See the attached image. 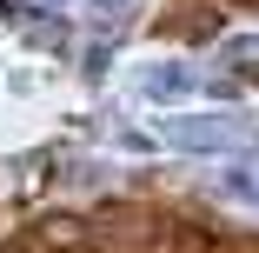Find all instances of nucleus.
<instances>
[{
    "label": "nucleus",
    "instance_id": "obj_1",
    "mask_svg": "<svg viewBox=\"0 0 259 253\" xmlns=\"http://www.w3.org/2000/svg\"><path fill=\"white\" fill-rule=\"evenodd\" d=\"M33 253H93V220L80 213H54L33 227Z\"/></svg>",
    "mask_w": 259,
    "mask_h": 253
},
{
    "label": "nucleus",
    "instance_id": "obj_2",
    "mask_svg": "<svg viewBox=\"0 0 259 253\" xmlns=\"http://www.w3.org/2000/svg\"><path fill=\"white\" fill-rule=\"evenodd\" d=\"M14 253H20V246H14Z\"/></svg>",
    "mask_w": 259,
    "mask_h": 253
}]
</instances>
